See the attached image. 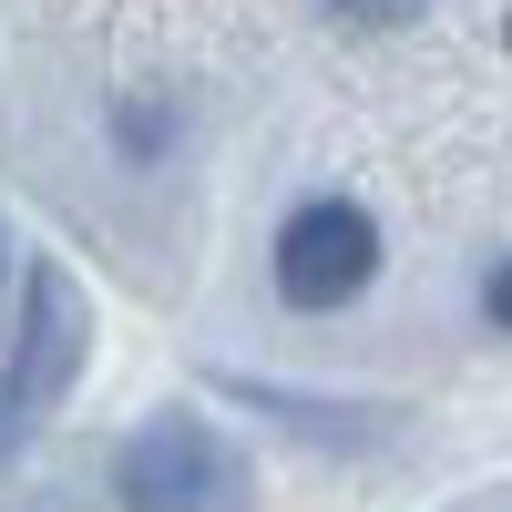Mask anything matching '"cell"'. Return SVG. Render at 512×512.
<instances>
[{"instance_id": "1", "label": "cell", "mask_w": 512, "mask_h": 512, "mask_svg": "<svg viewBox=\"0 0 512 512\" xmlns=\"http://www.w3.org/2000/svg\"><path fill=\"white\" fill-rule=\"evenodd\" d=\"M369 267H379V226H369V205H349V195L297 205L287 236H277V287H287V308H349V297L369 287Z\"/></svg>"}, {"instance_id": "2", "label": "cell", "mask_w": 512, "mask_h": 512, "mask_svg": "<svg viewBox=\"0 0 512 512\" xmlns=\"http://www.w3.org/2000/svg\"><path fill=\"white\" fill-rule=\"evenodd\" d=\"M226 492H236V461L185 410L134 431V451H123V512H226Z\"/></svg>"}, {"instance_id": "3", "label": "cell", "mask_w": 512, "mask_h": 512, "mask_svg": "<svg viewBox=\"0 0 512 512\" xmlns=\"http://www.w3.org/2000/svg\"><path fill=\"white\" fill-rule=\"evenodd\" d=\"M72 359H82L72 287H62L52 267H41V277H31V349H21V379H11V390H21V400H52L62 379H72Z\"/></svg>"}, {"instance_id": "4", "label": "cell", "mask_w": 512, "mask_h": 512, "mask_svg": "<svg viewBox=\"0 0 512 512\" xmlns=\"http://www.w3.org/2000/svg\"><path fill=\"white\" fill-rule=\"evenodd\" d=\"M482 308H492V318H502V328H512V256H502V267H492V277H482Z\"/></svg>"}, {"instance_id": "5", "label": "cell", "mask_w": 512, "mask_h": 512, "mask_svg": "<svg viewBox=\"0 0 512 512\" xmlns=\"http://www.w3.org/2000/svg\"><path fill=\"white\" fill-rule=\"evenodd\" d=\"M328 11H338V21H400L410 0H328Z\"/></svg>"}]
</instances>
